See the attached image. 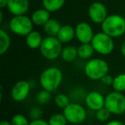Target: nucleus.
<instances>
[{
  "label": "nucleus",
  "instance_id": "25",
  "mask_svg": "<svg viewBox=\"0 0 125 125\" xmlns=\"http://www.w3.org/2000/svg\"><path fill=\"white\" fill-rule=\"evenodd\" d=\"M52 99V93L48 92L46 90H41L37 94L36 100L39 104H45L49 102Z\"/></svg>",
  "mask_w": 125,
  "mask_h": 125
},
{
  "label": "nucleus",
  "instance_id": "5",
  "mask_svg": "<svg viewBox=\"0 0 125 125\" xmlns=\"http://www.w3.org/2000/svg\"><path fill=\"white\" fill-rule=\"evenodd\" d=\"M33 23L26 15L14 16L9 22V28L13 33L19 36H27L33 31Z\"/></svg>",
  "mask_w": 125,
  "mask_h": 125
},
{
  "label": "nucleus",
  "instance_id": "17",
  "mask_svg": "<svg viewBox=\"0 0 125 125\" xmlns=\"http://www.w3.org/2000/svg\"><path fill=\"white\" fill-rule=\"evenodd\" d=\"M44 31L48 36H54L57 37L60 28H62L60 22L56 19L51 18L45 25H44Z\"/></svg>",
  "mask_w": 125,
  "mask_h": 125
},
{
  "label": "nucleus",
  "instance_id": "10",
  "mask_svg": "<svg viewBox=\"0 0 125 125\" xmlns=\"http://www.w3.org/2000/svg\"><path fill=\"white\" fill-rule=\"evenodd\" d=\"M30 92V84L25 80L18 81L12 87L10 95L13 100L16 102H21L25 100Z\"/></svg>",
  "mask_w": 125,
  "mask_h": 125
},
{
  "label": "nucleus",
  "instance_id": "2",
  "mask_svg": "<svg viewBox=\"0 0 125 125\" xmlns=\"http://www.w3.org/2000/svg\"><path fill=\"white\" fill-rule=\"evenodd\" d=\"M62 81V73L58 68L50 67L44 70L40 76V83L44 90L50 93L56 91Z\"/></svg>",
  "mask_w": 125,
  "mask_h": 125
},
{
  "label": "nucleus",
  "instance_id": "4",
  "mask_svg": "<svg viewBox=\"0 0 125 125\" xmlns=\"http://www.w3.org/2000/svg\"><path fill=\"white\" fill-rule=\"evenodd\" d=\"M62 42L54 36H47L42 41L40 47L41 55L47 60H55L61 57L62 47Z\"/></svg>",
  "mask_w": 125,
  "mask_h": 125
},
{
  "label": "nucleus",
  "instance_id": "35",
  "mask_svg": "<svg viewBox=\"0 0 125 125\" xmlns=\"http://www.w3.org/2000/svg\"><path fill=\"white\" fill-rule=\"evenodd\" d=\"M3 21V12L1 11L0 12V22H2Z\"/></svg>",
  "mask_w": 125,
  "mask_h": 125
},
{
  "label": "nucleus",
  "instance_id": "13",
  "mask_svg": "<svg viewBox=\"0 0 125 125\" xmlns=\"http://www.w3.org/2000/svg\"><path fill=\"white\" fill-rule=\"evenodd\" d=\"M7 9L13 16H22L29 9L28 0H9Z\"/></svg>",
  "mask_w": 125,
  "mask_h": 125
},
{
  "label": "nucleus",
  "instance_id": "29",
  "mask_svg": "<svg viewBox=\"0 0 125 125\" xmlns=\"http://www.w3.org/2000/svg\"><path fill=\"white\" fill-rule=\"evenodd\" d=\"M113 80H114V78H113L111 75H110L107 74V75H104L100 81L103 82V84H104L105 86H112Z\"/></svg>",
  "mask_w": 125,
  "mask_h": 125
},
{
  "label": "nucleus",
  "instance_id": "27",
  "mask_svg": "<svg viewBox=\"0 0 125 125\" xmlns=\"http://www.w3.org/2000/svg\"><path fill=\"white\" fill-rule=\"evenodd\" d=\"M111 114V113L105 107H103L96 111V118L100 122H105L110 118Z\"/></svg>",
  "mask_w": 125,
  "mask_h": 125
},
{
  "label": "nucleus",
  "instance_id": "7",
  "mask_svg": "<svg viewBox=\"0 0 125 125\" xmlns=\"http://www.w3.org/2000/svg\"><path fill=\"white\" fill-rule=\"evenodd\" d=\"M91 44L97 53L104 56L111 54L115 47L113 38L110 37L104 32L95 33Z\"/></svg>",
  "mask_w": 125,
  "mask_h": 125
},
{
  "label": "nucleus",
  "instance_id": "1",
  "mask_svg": "<svg viewBox=\"0 0 125 125\" xmlns=\"http://www.w3.org/2000/svg\"><path fill=\"white\" fill-rule=\"evenodd\" d=\"M102 32L111 38H118L125 33V18L118 14H111L101 24Z\"/></svg>",
  "mask_w": 125,
  "mask_h": 125
},
{
  "label": "nucleus",
  "instance_id": "9",
  "mask_svg": "<svg viewBox=\"0 0 125 125\" xmlns=\"http://www.w3.org/2000/svg\"><path fill=\"white\" fill-rule=\"evenodd\" d=\"M108 16L107 9L101 2H94L88 8V17L94 23L102 24Z\"/></svg>",
  "mask_w": 125,
  "mask_h": 125
},
{
  "label": "nucleus",
  "instance_id": "30",
  "mask_svg": "<svg viewBox=\"0 0 125 125\" xmlns=\"http://www.w3.org/2000/svg\"><path fill=\"white\" fill-rule=\"evenodd\" d=\"M29 125H49L48 121H45V120L40 118V119H35V120H32L30 122Z\"/></svg>",
  "mask_w": 125,
  "mask_h": 125
},
{
  "label": "nucleus",
  "instance_id": "26",
  "mask_svg": "<svg viewBox=\"0 0 125 125\" xmlns=\"http://www.w3.org/2000/svg\"><path fill=\"white\" fill-rule=\"evenodd\" d=\"M12 125H29L30 122L28 121V117L22 114H16L13 116L10 121Z\"/></svg>",
  "mask_w": 125,
  "mask_h": 125
},
{
  "label": "nucleus",
  "instance_id": "31",
  "mask_svg": "<svg viewBox=\"0 0 125 125\" xmlns=\"http://www.w3.org/2000/svg\"><path fill=\"white\" fill-rule=\"evenodd\" d=\"M104 125H125L123 123H122L121 121H118V120H112V121H110L108 123H106Z\"/></svg>",
  "mask_w": 125,
  "mask_h": 125
},
{
  "label": "nucleus",
  "instance_id": "28",
  "mask_svg": "<svg viewBox=\"0 0 125 125\" xmlns=\"http://www.w3.org/2000/svg\"><path fill=\"white\" fill-rule=\"evenodd\" d=\"M42 114H43L42 110L38 106H33L29 111V116L32 120L40 119V118H41Z\"/></svg>",
  "mask_w": 125,
  "mask_h": 125
},
{
  "label": "nucleus",
  "instance_id": "16",
  "mask_svg": "<svg viewBox=\"0 0 125 125\" xmlns=\"http://www.w3.org/2000/svg\"><path fill=\"white\" fill-rule=\"evenodd\" d=\"M44 39L42 38L40 32L33 30L26 36V45L32 50L40 49Z\"/></svg>",
  "mask_w": 125,
  "mask_h": 125
},
{
  "label": "nucleus",
  "instance_id": "24",
  "mask_svg": "<svg viewBox=\"0 0 125 125\" xmlns=\"http://www.w3.org/2000/svg\"><path fill=\"white\" fill-rule=\"evenodd\" d=\"M54 102H55L56 105L57 107L61 108V109H64L65 107L69 105L70 104V99L69 97L64 94H57L55 96L54 99Z\"/></svg>",
  "mask_w": 125,
  "mask_h": 125
},
{
  "label": "nucleus",
  "instance_id": "20",
  "mask_svg": "<svg viewBox=\"0 0 125 125\" xmlns=\"http://www.w3.org/2000/svg\"><path fill=\"white\" fill-rule=\"evenodd\" d=\"M94 49L91 43L81 44L80 46L77 48L78 57L82 59H89L93 57L94 53Z\"/></svg>",
  "mask_w": 125,
  "mask_h": 125
},
{
  "label": "nucleus",
  "instance_id": "32",
  "mask_svg": "<svg viewBox=\"0 0 125 125\" xmlns=\"http://www.w3.org/2000/svg\"><path fill=\"white\" fill-rule=\"evenodd\" d=\"M8 2H9V0H0V8L4 9L5 7H7Z\"/></svg>",
  "mask_w": 125,
  "mask_h": 125
},
{
  "label": "nucleus",
  "instance_id": "11",
  "mask_svg": "<svg viewBox=\"0 0 125 125\" xmlns=\"http://www.w3.org/2000/svg\"><path fill=\"white\" fill-rule=\"evenodd\" d=\"M75 37L81 44L91 43L94 36L91 25L86 21L79 22L75 27Z\"/></svg>",
  "mask_w": 125,
  "mask_h": 125
},
{
  "label": "nucleus",
  "instance_id": "33",
  "mask_svg": "<svg viewBox=\"0 0 125 125\" xmlns=\"http://www.w3.org/2000/svg\"><path fill=\"white\" fill-rule=\"evenodd\" d=\"M120 52H121L122 55L125 57V40L123 42V44L121 45V47H120Z\"/></svg>",
  "mask_w": 125,
  "mask_h": 125
},
{
  "label": "nucleus",
  "instance_id": "19",
  "mask_svg": "<svg viewBox=\"0 0 125 125\" xmlns=\"http://www.w3.org/2000/svg\"><path fill=\"white\" fill-rule=\"evenodd\" d=\"M62 59L64 62H71L78 57V52H77V48H75L73 45H68L62 48V53H61Z\"/></svg>",
  "mask_w": 125,
  "mask_h": 125
},
{
  "label": "nucleus",
  "instance_id": "21",
  "mask_svg": "<svg viewBox=\"0 0 125 125\" xmlns=\"http://www.w3.org/2000/svg\"><path fill=\"white\" fill-rule=\"evenodd\" d=\"M10 37L4 29L0 30V54L4 55L10 46Z\"/></svg>",
  "mask_w": 125,
  "mask_h": 125
},
{
  "label": "nucleus",
  "instance_id": "8",
  "mask_svg": "<svg viewBox=\"0 0 125 125\" xmlns=\"http://www.w3.org/2000/svg\"><path fill=\"white\" fill-rule=\"evenodd\" d=\"M68 123L72 124H79L87 118V111L85 108L77 103H70L62 111Z\"/></svg>",
  "mask_w": 125,
  "mask_h": 125
},
{
  "label": "nucleus",
  "instance_id": "6",
  "mask_svg": "<svg viewBox=\"0 0 125 125\" xmlns=\"http://www.w3.org/2000/svg\"><path fill=\"white\" fill-rule=\"evenodd\" d=\"M104 107L114 115H122L125 112V95L123 93L113 91L104 99Z\"/></svg>",
  "mask_w": 125,
  "mask_h": 125
},
{
  "label": "nucleus",
  "instance_id": "3",
  "mask_svg": "<svg viewBox=\"0 0 125 125\" xmlns=\"http://www.w3.org/2000/svg\"><path fill=\"white\" fill-rule=\"evenodd\" d=\"M109 71L107 62L102 58L90 59L84 66V73L86 76L93 81L101 80Z\"/></svg>",
  "mask_w": 125,
  "mask_h": 125
},
{
  "label": "nucleus",
  "instance_id": "22",
  "mask_svg": "<svg viewBox=\"0 0 125 125\" xmlns=\"http://www.w3.org/2000/svg\"><path fill=\"white\" fill-rule=\"evenodd\" d=\"M112 88L116 92L123 93L125 91V73L119 74L114 77L112 83Z\"/></svg>",
  "mask_w": 125,
  "mask_h": 125
},
{
  "label": "nucleus",
  "instance_id": "18",
  "mask_svg": "<svg viewBox=\"0 0 125 125\" xmlns=\"http://www.w3.org/2000/svg\"><path fill=\"white\" fill-rule=\"evenodd\" d=\"M65 0H42L43 8L50 13L57 12L64 5Z\"/></svg>",
  "mask_w": 125,
  "mask_h": 125
},
{
  "label": "nucleus",
  "instance_id": "34",
  "mask_svg": "<svg viewBox=\"0 0 125 125\" xmlns=\"http://www.w3.org/2000/svg\"><path fill=\"white\" fill-rule=\"evenodd\" d=\"M0 125H12L11 124L10 122H8V121H2L0 123Z\"/></svg>",
  "mask_w": 125,
  "mask_h": 125
},
{
  "label": "nucleus",
  "instance_id": "23",
  "mask_svg": "<svg viewBox=\"0 0 125 125\" xmlns=\"http://www.w3.org/2000/svg\"><path fill=\"white\" fill-rule=\"evenodd\" d=\"M68 121L63 114L55 113L52 115L48 120L49 125H66Z\"/></svg>",
  "mask_w": 125,
  "mask_h": 125
},
{
  "label": "nucleus",
  "instance_id": "12",
  "mask_svg": "<svg viewBox=\"0 0 125 125\" xmlns=\"http://www.w3.org/2000/svg\"><path fill=\"white\" fill-rule=\"evenodd\" d=\"M104 99L105 97H104L99 92L92 91L86 95L85 103L90 110L97 111L104 107Z\"/></svg>",
  "mask_w": 125,
  "mask_h": 125
},
{
  "label": "nucleus",
  "instance_id": "14",
  "mask_svg": "<svg viewBox=\"0 0 125 125\" xmlns=\"http://www.w3.org/2000/svg\"><path fill=\"white\" fill-rule=\"evenodd\" d=\"M31 20L33 23L36 26H44L49 20L50 17V12L45 9H39L36 10L32 14Z\"/></svg>",
  "mask_w": 125,
  "mask_h": 125
},
{
  "label": "nucleus",
  "instance_id": "15",
  "mask_svg": "<svg viewBox=\"0 0 125 125\" xmlns=\"http://www.w3.org/2000/svg\"><path fill=\"white\" fill-rule=\"evenodd\" d=\"M75 37V29L70 25H63L60 28L57 38L62 43H68L70 42Z\"/></svg>",
  "mask_w": 125,
  "mask_h": 125
}]
</instances>
